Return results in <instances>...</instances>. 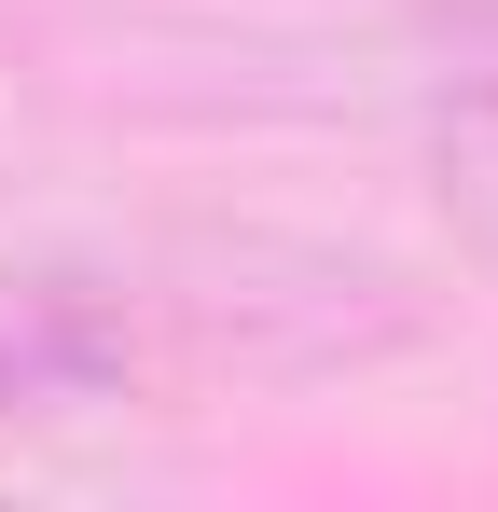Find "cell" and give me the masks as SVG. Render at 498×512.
Instances as JSON below:
<instances>
[{
    "label": "cell",
    "instance_id": "6da1fadb",
    "mask_svg": "<svg viewBox=\"0 0 498 512\" xmlns=\"http://www.w3.org/2000/svg\"><path fill=\"white\" fill-rule=\"evenodd\" d=\"M166 319H180V346H194L208 374H277V388H291V374H360V360L415 346V291L388 263H360V250L208 236V250L180 263Z\"/></svg>",
    "mask_w": 498,
    "mask_h": 512
},
{
    "label": "cell",
    "instance_id": "3957f363",
    "mask_svg": "<svg viewBox=\"0 0 498 512\" xmlns=\"http://www.w3.org/2000/svg\"><path fill=\"white\" fill-rule=\"evenodd\" d=\"M415 153H429V208L457 222V250L498 277V14L457 28V56L415 97Z\"/></svg>",
    "mask_w": 498,
    "mask_h": 512
},
{
    "label": "cell",
    "instance_id": "7a4b0ae2",
    "mask_svg": "<svg viewBox=\"0 0 498 512\" xmlns=\"http://www.w3.org/2000/svg\"><path fill=\"white\" fill-rule=\"evenodd\" d=\"M139 388V291L97 263H0V416L56 429Z\"/></svg>",
    "mask_w": 498,
    "mask_h": 512
}]
</instances>
